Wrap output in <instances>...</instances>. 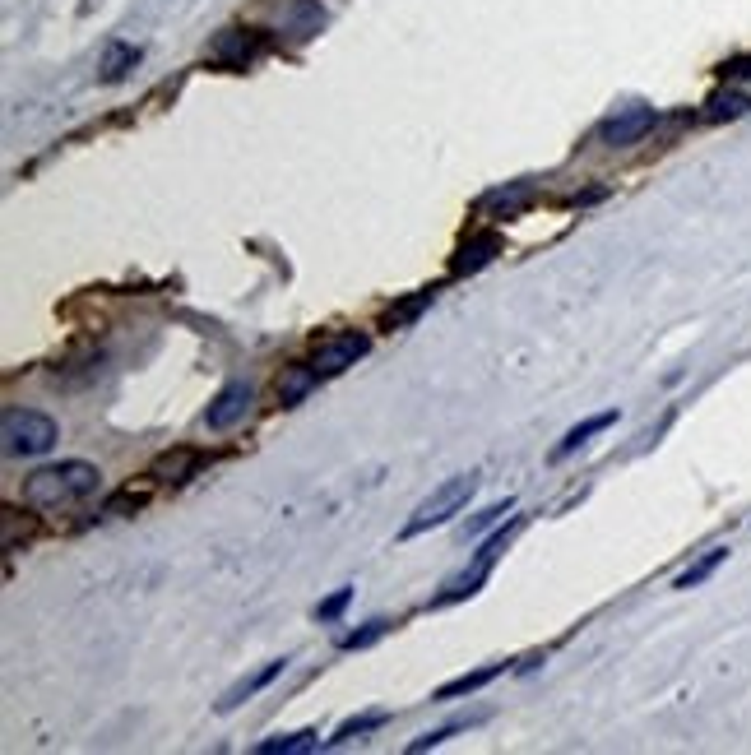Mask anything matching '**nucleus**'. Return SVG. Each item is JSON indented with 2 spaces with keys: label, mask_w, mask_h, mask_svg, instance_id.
Returning a JSON list of instances; mask_svg holds the SVG:
<instances>
[{
  "label": "nucleus",
  "mask_w": 751,
  "mask_h": 755,
  "mask_svg": "<svg viewBox=\"0 0 751 755\" xmlns=\"http://www.w3.org/2000/svg\"><path fill=\"white\" fill-rule=\"evenodd\" d=\"M98 482H102V473L93 464H84V459H65V464L38 468V473L24 482V501L33 505V510H65V505L93 496Z\"/></svg>",
  "instance_id": "nucleus-1"
},
{
  "label": "nucleus",
  "mask_w": 751,
  "mask_h": 755,
  "mask_svg": "<svg viewBox=\"0 0 751 755\" xmlns=\"http://www.w3.org/2000/svg\"><path fill=\"white\" fill-rule=\"evenodd\" d=\"M469 496H473V473H459V478L441 482V487H436L432 496H427V501L413 510V519L404 524V533H399V538H418V533L436 529V524H446L450 515H459V510L469 505Z\"/></svg>",
  "instance_id": "nucleus-2"
},
{
  "label": "nucleus",
  "mask_w": 751,
  "mask_h": 755,
  "mask_svg": "<svg viewBox=\"0 0 751 755\" xmlns=\"http://www.w3.org/2000/svg\"><path fill=\"white\" fill-rule=\"evenodd\" d=\"M56 445V422L47 413H33V408H10L5 413V454H47Z\"/></svg>",
  "instance_id": "nucleus-3"
},
{
  "label": "nucleus",
  "mask_w": 751,
  "mask_h": 755,
  "mask_svg": "<svg viewBox=\"0 0 751 755\" xmlns=\"http://www.w3.org/2000/svg\"><path fill=\"white\" fill-rule=\"evenodd\" d=\"M654 126H659V112L645 107V102H631V107H617L599 126V144H608V149H631V144H640Z\"/></svg>",
  "instance_id": "nucleus-4"
},
{
  "label": "nucleus",
  "mask_w": 751,
  "mask_h": 755,
  "mask_svg": "<svg viewBox=\"0 0 751 755\" xmlns=\"http://www.w3.org/2000/svg\"><path fill=\"white\" fill-rule=\"evenodd\" d=\"M371 339L367 334H357V329H344V334H330V339L316 343V353H311V366H316L320 376H339V371H348V366H357V357H367Z\"/></svg>",
  "instance_id": "nucleus-5"
},
{
  "label": "nucleus",
  "mask_w": 751,
  "mask_h": 755,
  "mask_svg": "<svg viewBox=\"0 0 751 755\" xmlns=\"http://www.w3.org/2000/svg\"><path fill=\"white\" fill-rule=\"evenodd\" d=\"M251 403H255V385H251V380H228V385L214 394V403L204 408V427H209V431H232L237 422H246Z\"/></svg>",
  "instance_id": "nucleus-6"
},
{
  "label": "nucleus",
  "mask_w": 751,
  "mask_h": 755,
  "mask_svg": "<svg viewBox=\"0 0 751 755\" xmlns=\"http://www.w3.org/2000/svg\"><path fill=\"white\" fill-rule=\"evenodd\" d=\"M497 255H501V237H497V232H473V237L459 241V251L450 255V274H455V278L478 274V269H487Z\"/></svg>",
  "instance_id": "nucleus-7"
},
{
  "label": "nucleus",
  "mask_w": 751,
  "mask_h": 755,
  "mask_svg": "<svg viewBox=\"0 0 751 755\" xmlns=\"http://www.w3.org/2000/svg\"><path fill=\"white\" fill-rule=\"evenodd\" d=\"M255 51H260V33H255V28H228V33L209 47V61L228 65V70H242Z\"/></svg>",
  "instance_id": "nucleus-8"
},
{
  "label": "nucleus",
  "mask_w": 751,
  "mask_h": 755,
  "mask_svg": "<svg viewBox=\"0 0 751 755\" xmlns=\"http://www.w3.org/2000/svg\"><path fill=\"white\" fill-rule=\"evenodd\" d=\"M529 200H534V186H529V181H510V186H501V190H487L483 200H478V209L492 218H515L529 209Z\"/></svg>",
  "instance_id": "nucleus-9"
},
{
  "label": "nucleus",
  "mask_w": 751,
  "mask_h": 755,
  "mask_svg": "<svg viewBox=\"0 0 751 755\" xmlns=\"http://www.w3.org/2000/svg\"><path fill=\"white\" fill-rule=\"evenodd\" d=\"M200 464H204V454H200V450H186V445H181V450H167V454H158V459H153V464H149V478H153V482H172V487H177V482H186Z\"/></svg>",
  "instance_id": "nucleus-10"
},
{
  "label": "nucleus",
  "mask_w": 751,
  "mask_h": 755,
  "mask_svg": "<svg viewBox=\"0 0 751 755\" xmlns=\"http://www.w3.org/2000/svg\"><path fill=\"white\" fill-rule=\"evenodd\" d=\"M283 667H288V658H269L265 667H260V672H251V677H242L237 681V686H232V691H223V700H218V709H223V714H228V709H237L242 705V700H251V695H260L269 686V681L279 677Z\"/></svg>",
  "instance_id": "nucleus-11"
},
{
  "label": "nucleus",
  "mask_w": 751,
  "mask_h": 755,
  "mask_svg": "<svg viewBox=\"0 0 751 755\" xmlns=\"http://www.w3.org/2000/svg\"><path fill=\"white\" fill-rule=\"evenodd\" d=\"M316 380H320V371H316L311 362L283 366V376H279V403H283V408H297L306 394L316 390Z\"/></svg>",
  "instance_id": "nucleus-12"
},
{
  "label": "nucleus",
  "mask_w": 751,
  "mask_h": 755,
  "mask_svg": "<svg viewBox=\"0 0 751 755\" xmlns=\"http://www.w3.org/2000/svg\"><path fill=\"white\" fill-rule=\"evenodd\" d=\"M436 302V288H422V292H413V297H404V302H395V306H385V315H381V329H408L413 320H418L427 306Z\"/></svg>",
  "instance_id": "nucleus-13"
},
{
  "label": "nucleus",
  "mask_w": 751,
  "mask_h": 755,
  "mask_svg": "<svg viewBox=\"0 0 751 755\" xmlns=\"http://www.w3.org/2000/svg\"><path fill=\"white\" fill-rule=\"evenodd\" d=\"M751 112V98L742 89H719L710 102H705V121H738V116H747Z\"/></svg>",
  "instance_id": "nucleus-14"
},
{
  "label": "nucleus",
  "mask_w": 751,
  "mask_h": 755,
  "mask_svg": "<svg viewBox=\"0 0 751 755\" xmlns=\"http://www.w3.org/2000/svg\"><path fill=\"white\" fill-rule=\"evenodd\" d=\"M501 672V663H487V667H478V672H464V677H455V681H446V686H436V695L432 700H441V705H446V700H459V695H473V691H483L487 681L497 677Z\"/></svg>",
  "instance_id": "nucleus-15"
},
{
  "label": "nucleus",
  "mask_w": 751,
  "mask_h": 755,
  "mask_svg": "<svg viewBox=\"0 0 751 755\" xmlns=\"http://www.w3.org/2000/svg\"><path fill=\"white\" fill-rule=\"evenodd\" d=\"M612 422H617V413H599L589 417V422H580V427H571L566 436H561V445L552 450V459H566V454H575L580 445H589V436H599V431H608Z\"/></svg>",
  "instance_id": "nucleus-16"
},
{
  "label": "nucleus",
  "mask_w": 751,
  "mask_h": 755,
  "mask_svg": "<svg viewBox=\"0 0 751 755\" xmlns=\"http://www.w3.org/2000/svg\"><path fill=\"white\" fill-rule=\"evenodd\" d=\"M320 24H325V10H320V0H297L293 10H288V33H293L297 42L311 38V33H320Z\"/></svg>",
  "instance_id": "nucleus-17"
},
{
  "label": "nucleus",
  "mask_w": 751,
  "mask_h": 755,
  "mask_svg": "<svg viewBox=\"0 0 751 755\" xmlns=\"http://www.w3.org/2000/svg\"><path fill=\"white\" fill-rule=\"evenodd\" d=\"M724 561H728V547H710V552H705L696 566H687L682 575L673 579V589H696V584H705V579H710L714 570L724 566Z\"/></svg>",
  "instance_id": "nucleus-18"
},
{
  "label": "nucleus",
  "mask_w": 751,
  "mask_h": 755,
  "mask_svg": "<svg viewBox=\"0 0 751 755\" xmlns=\"http://www.w3.org/2000/svg\"><path fill=\"white\" fill-rule=\"evenodd\" d=\"M135 61H140V47H130V42H112V47L102 51V79H107V84L126 79V70Z\"/></svg>",
  "instance_id": "nucleus-19"
},
{
  "label": "nucleus",
  "mask_w": 751,
  "mask_h": 755,
  "mask_svg": "<svg viewBox=\"0 0 751 755\" xmlns=\"http://www.w3.org/2000/svg\"><path fill=\"white\" fill-rule=\"evenodd\" d=\"M316 746V732H288V737H269V742L255 746V755H297V751H311Z\"/></svg>",
  "instance_id": "nucleus-20"
},
{
  "label": "nucleus",
  "mask_w": 751,
  "mask_h": 755,
  "mask_svg": "<svg viewBox=\"0 0 751 755\" xmlns=\"http://www.w3.org/2000/svg\"><path fill=\"white\" fill-rule=\"evenodd\" d=\"M376 728H385V714H362V718H348L344 728L334 732L330 737V746H339V742H353V737H362V732H376Z\"/></svg>",
  "instance_id": "nucleus-21"
},
{
  "label": "nucleus",
  "mask_w": 751,
  "mask_h": 755,
  "mask_svg": "<svg viewBox=\"0 0 751 755\" xmlns=\"http://www.w3.org/2000/svg\"><path fill=\"white\" fill-rule=\"evenodd\" d=\"M385 630H390V621H367V626H362V630H353V635H344V640H339V649H348V654H353V649H367V644H376V640H381Z\"/></svg>",
  "instance_id": "nucleus-22"
},
{
  "label": "nucleus",
  "mask_w": 751,
  "mask_h": 755,
  "mask_svg": "<svg viewBox=\"0 0 751 755\" xmlns=\"http://www.w3.org/2000/svg\"><path fill=\"white\" fill-rule=\"evenodd\" d=\"M144 501H149V491L126 487V491H116L112 501H107V515H135V510H144Z\"/></svg>",
  "instance_id": "nucleus-23"
},
{
  "label": "nucleus",
  "mask_w": 751,
  "mask_h": 755,
  "mask_svg": "<svg viewBox=\"0 0 751 755\" xmlns=\"http://www.w3.org/2000/svg\"><path fill=\"white\" fill-rule=\"evenodd\" d=\"M510 510H515V501L487 505V510H483V515H478V519H469V529H464V533H469V538H478V533H483V529H492V524H501V519H506Z\"/></svg>",
  "instance_id": "nucleus-24"
},
{
  "label": "nucleus",
  "mask_w": 751,
  "mask_h": 755,
  "mask_svg": "<svg viewBox=\"0 0 751 755\" xmlns=\"http://www.w3.org/2000/svg\"><path fill=\"white\" fill-rule=\"evenodd\" d=\"M459 728H464V723H446V728H436V732H422L418 742H408V751H413V755H418V751H432V746L450 742V737H455Z\"/></svg>",
  "instance_id": "nucleus-25"
},
{
  "label": "nucleus",
  "mask_w": 751,
  "mask_h": 755,
  "mask_svg": "<svg viewBox=\"0 0 751 755\" xmlns=\"http://www.w3.org/2000/svg\"><path fill=\"white\" fill-rule=\"evenodd\" d=\"M719 75L733 79V84H738V79L747 84V79H751V51H742V56H728V61L719 65Z\"/></svg>",
  "instance_id": "nucleus-26"
},
{
  "label": "nucleus",
  "mask_w": 751,
  "mask_h": 755,
  "mask_svg": "<svg viewBox=\"0 0 751 755\" xmlns=\"http://www.w3.org/2000/svg\"><path fill=\"white\" fill-rule=\"evenodd\" d=\"M348 603H353V589H339V593H330V598H325V603L316 607V617H320V621H334Z\"/></svg>",
  "instance_id": "nucleus-27"
}]
</instances>
